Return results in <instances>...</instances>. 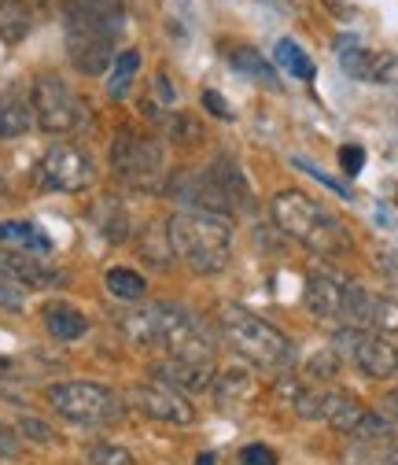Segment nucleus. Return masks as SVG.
I'll list each match as a JSON object with an SVG mask.
<instances>
[{
    "label": "nucleus",
    "instance_id": "nucleus-35",
    "mask_svg": "<svg viewBox=\"0 0 398 465\" xmlns=\"http://www.w3.org/2000/svg\"><path fill=\"white\" fill-rule=\"evenodd\" d=\"M203 107L214 114V119H225V123L233 119V107H229V100H225L221 93H214V89H207V93H203Z\"/></svg>",
    "mask_w": 398,
    "mask_h": 465
},
{
    "label": "nucleus",
    "instance_id": "nucleus-14",
    "mask_svg": "<svg viewBox=\"0 0 398 465\" xmlns=\"http://www.w3.org/2000/svg\"><path fill=\"white\" fill-rule=\"evenodd\" d=\"M133 402L137 411L155 418V421H166V425H192L196 421V406L189 402V395L166 388L159 381H144L133 388Z\"/></svg>",
    "mask_w": 398,
    "mask_h": 465
},
{
    "label": "nucleus",
    "instance_id": "nucleus-23",
    "mask_svg": "<svg viewBox=\"0 0 398 465\" xmlns=\"http://www.w3.org/2000/svg\"><path fill=\"white\" fill-rule=\"evenodd\" d=\"M229 64H233L244 78H255V82L266 85V89H280V78H277L273 64L266 60L258 48H251V45H233V48H229Z\"/></svg>",
    "mask_w": 398,
    "mask_h": 465
},
{
    "label": "nucleus",
    "instance_id": "nucleus-25",
    "mask_svg": "<svg viewBox=\"0 0 398 465\" xmlns=\"http://www.w3.org/2000/svg\"><path fill=\"white\" fill-rule=\"evenodd\" d=\"M137 71H141V52H137V48H126V52H119V55H115V64H111L107 96H111V100H122V96L130 93V85H133Z\"/></svg>",
    "mask_w": 398,
    "mask_h": 465
},
{
    "label": "nucleus",
    "instance_id": "nucleus-5",
    "mask_svg": "<svg viewBox=\"0 0 398 465\" xmlns=\"http://www.w3.org/2000/svg\"><path fill=\"white\" fill-rule=\"evenodd\" d=\"M218 322H221V332H225V340H229L233 351L240 359L255 362L258 370H288L296 362V343L277 325L258 318L255 311L229 303V307H221Z\"/></svg>",
    "mask_w": 398,
    "mask_h": 465
},
{
    "label": "nucleus",
    "instance_id": "nucleus-33",
    "mask_svg": "<svg viewBox=\"0 0 398 465\" xmlns=\"http://www.w3.org/2000/svg\"><path fill=\"white\" fill-rule=\"evenodd\" d=\"M0 307H5V311H23L26 307V292L15 281H8L5 273H0Z\"/></svg>",
    "mask_w": 398,
    "mask_h": 465
},
{
    "label": "nucleus",
    "instance_id": "nucleus-26",
    "mask_svg": "<svg viewBox=\"0 0 398 465\" xmlns=\"http://www.w3.org/2000/svg\"><path fill=\"white\" fill-rule=\"evenodd\" d=\"M107 292L115 296V300L137 303V300H144V292H148V281H144L137 270L115 266V270H107Z\"/></svg>",
    "mask_w": 398,
    "mask_h": 465
},
{
    "label": "nucleus",
    "instance_id": "nucleus-12",
    "mask_svg": "<svg viewBox=\"0 0 398 465\" xmlns=\"http://www.w3.org/2000/svg\"><path fill=\"white\" fill-rule=\"evenodd\" d=\"M339 329H369V332H398V300L394 296H376L369 288L351 281L347 296V314Z\"/></svg>",
    "mask_w": 398,
    "mask_h": 465
},
{
    "label": "nucleus",
    "instance_id": "nucleus-1",
    "mask_svg": "<svg viewBox=\"0 0 398 465\" xmlns=\"http://www.w3.org/2000/svg\"><path fill=\"white\" fill-rule=\"evenodd\" d=\"M67 55L82 74H103L115 64V41L126 30L122 0H67Z\"/></svg>",
    "mask_w": 398,
    "mask_h": 465
},
{
    "label": "nucleus",
    "instance_id": "nucleus-18",
    "mask_svg": "<svg viewBox=\"0 0 398 465\" xmlns=\"http://www.w3.org/2000/svg\"><path fill=\"white\" fill-rule=\"evenodd\" d=\"M0 273L8 281H15L19 288H55V284L67 281L52 262L26 255V252H12V248H0Z\"/></svg>",
    "mask_w": 398,
    "mask_h": 465
},
{
    "label": "nucleus",
    "instance_id": "nucleus-32",
    "mask_svg": "<svg viewBox=\"0 0 398 465\" xmlns=\"http://www.w3.org/2000/svg\"><path fill=\"white\" fill-rule=\"evenodd\" d=\"M339 166H344L347 178H358L362 166H365V148L362 144H344L339 148Z\"/></svg>",
    "mask_w": 398,
    "mask_h": 465
},
{
    "label": "nucleus",
    "instance_id": "nucleus-34",
    "mask_svg": "<svg viewBox=\"0 0 398 465\" xmlns=\"http://www.w3.org/2000/svg\"><path fill=\"white\" fill-rule=\"evenodd\" d=\"M237 465H277V454H273L266 443H251V447L240 450Z\"/></svg>",
    "mask_w": 398,
    "mask_h": 465
},
{
    "label": "nucleus",
    "instance_id": "nucleus-27",
    "mask_svg": "<svg viewBox=\"0 0 398 465\" xmlns=\"http://www.w3.org/2000/svg\"><path fill=\"white\" fill-rule=\"evenodd\" d=\"M96 222H100V229H103V237L107 241H126L130 237V218H126V211L115 203V200H103L100 207H96V214H92Z\"/></svg>",
    "mask_w": 398,
    "mask_h": 465
},
{
    "label": "nucleus",
    "instance_id": "nucleus-6",
    "mask_svg": "<svg viewBox=\"0 0 398 465\" xmlns=\"http://www.w3.org/2000/svg\"><path fill=\"white\" fill-rule=\"evenodd\" d=\"M44 399H48V406L60 418H67L74 425H89V429L119 425L126 418L122 399L111 388L96 384V381H60V384H48Z\"/></svg>",
    "mask_w": 398,
    "mask_h": 465
},
{
    "label": "nucleus",
    "instance_id": "nucleus-37",
    "mask_svg": "<svg viewBox=\"0 0 398 465\" xmlns=\"http://www.w3.org/2000/svg\"><path fill=\"white\" fill-rule=\"evenodd\" d=\"M12 454H19V436L0 421V458H12Z\"/></svg>",
    "mask_w": 398,
    "mask_h": 465
},
{
    "label": "nucleus",
    "instance_id": "nucleus-28",
    "mask_svg": "<svg viewBox=\"0 0 398 465\" xmlns=\"http://www.w3.org/2000/svg\"><path fill=\"white\" fill-rule=\"evenodd\" d=\"M85 458H89L92 465H137V458H133L126 447L111 443V440H100V443H92V447L85 450Z\"/></svg>",
    "mask_w": 398,
    "mask_h": 465
},
{
    "label": "nucleus",
    "instance_id": "nucleus-10",
    "mask_svg": "<svg viewBox=\"0 0 398 465\" xmlns=\"http://www.w3.org/2000/svg\"><path fill=\"white\" fill-rule=\"evenodd\" d=\"M92 182H96V163L78 144H52L34 166V185L44 193H82Z\"/></svg>",
    "mask_w": 398,
    "mask_h": 465
},
{
    "label": "nucleus",
    "instance_id": "nucleus-16",
    "mask_svg": "<svg viewBox=\"0 0 398 465\" xmlns=\"http://www.w3.org/2000/svg\"><path fill=\"white\" fill-rule=\"evenodd\" d=\"M203 178L214 185V193L221 196L225 207H229V214H237V211H255V196H251V185H248V173L237 166V159L218 155V159L203 170Z\"/></svg>",
    "mask_w": 398,
    "mask_h": 465
},
{
    "label": "nucleus",
    "instance_id": "nucleus-8",
    "mask_svg": "<svg viewBox=\"0 0 398 465\" xmlns=\"http://www.w3.org/2000/svg\"><path fill=\"white\" fill-rule=\"evenodd\" d=\"M111 166L115 173L133 185V189H159L162 178H166V159H162V144L155 137H144L137 130H119L115 134V144H111Z\"/></svg>",
    "mask_w": 398,
    "mask_h": 465
},
{
    "label": "nucleus",
    "instance_id": "nucleus-7",
    "mask_svg": "<svg viewBox=\"0 0 398 465\" xmlns=\"http://www.w3.org/2000/svg\"><path fill=\"white\" fill-rule=\"evenodd\" d=\"M288 402L292 411L306 421H321L335 432L351 436L358 429V421L369 414L365 406L351 395V391H339V388H314V384H288Z\"/></svg>",
    "mask_w": 398,
    "mask_h": 465
},
{
    "label": "nucleus",
    "instance_id": "nucleus-20",
    "mask_svg": "<svg viewBox=\"0 0 398 465\" xmlns=\"http://www.w3.org/2000/svg\"><path fill=\"white\" fill-rule=\"evenodd\" d=\"M0 248H12V252H26V255H48L52 252V237L34 225V222H0Z\"/></svg>",
    "mask_w": 398,
    "mask_h": 465
},
{
    "label": "nucleus",
    "instance_id": "nucleus-22",
    "mask_svg": "<svg viewBox=\"0 0 398 465\" xmlns=\"http://www.w3.org/2000/svg\"><path fill=\"white\" fill-rule=\"evenodd\" d=\"M34 126V111L15 89H0V141L23 137Z\"/></svg>",
    "mask_w": 398,
    "mask_h": 465
},
{
    "label": "nucleus",
    "instance_id": "nucleus-29",
    "mask_svg": "<svg viewBox=\"0 0 398 465\" xmlns=\"http://www.w3.org/2000/svg\"><path fill=\"white\" fill-rule=\"evenodd\" d=\"M166 134H170V141H178V144H196V141H203V126L192 119V114H170Z\"/></svg>",
    "mask_w": 398,
    "mask_h": 465
},
{
    "label": "nucleus",
    "instance_id": "nucleus-9",
    "mask_svg": "<svg viewBox=\"0 0 398 465\" xmlns=\"http://www.w3.org/2000/svg\"><path fill=\"white\" fill-rule=\"evenodd\" d=\"M30 111L34 123L44 134H71L85 123V104L60 74H37L30 89Z\"/></svg>",
    "mask_w": 398,
    "mask_h": 465
},
{
    "label": "nucleus",
    "instance_id": "nucleus-13",
    "mask_svg": "<svg viewBox=\"0 0 398 465\" xmlns=\"http://www.w3.org/2000/svg\"><path fill=\"white\" fill-rule=\"evenodd\" d=\"M339 67L344 74L373 85H398V52H369L354 37L339 41Z\"/></svg>",
    "mask_w": 398,
    "mask_h": 465
},
{
    "label": "nucleus",
    "instance_id": "nucleus-17",
    "mask_svg": "<svg viewBox=\"0 0 398 465\" xmlns=\"http://www.w3.org/2000/svg\"><path fill=\"white\" fill-rule=\"evenodd\" d=\"M151 381L166 384V388H174L181 395L189 391H207L214 384V362L207 359H159L151 366Z\"/></svg>",
    "mask_w": 398,
    "mask_h": 465
},
{
    "label": "nucleus",
    "instance_id": "nucleus-21",
    "mask_svg": "<svg viewBox=\"0 0 398 465\" xmlns=\"http://www.w3.org/2000/svg\"><path fill=\"white\" fill-rule=\"evenodd\" d=\"M344 465H398V432L380 440H347Z\"/></svg>",
    "mask_w": 398,
    "mask_h": 465
},
{
    "label": "nucleus",
    "instance_id": "nucleus-19",
    "mask_svg": "<svg viewBox=\"0 0 398 465\" xmlns=\"http://www.w3.org/2000/svg\"><path fill=\"white\" fill-rule=\"evenodd\" d=\"M41 322H44V329L55 336V340H82L85 332H89V318L74 307V303H67V300H48L44 307H41Z\"/></svg>",
    "mask_w": 398,
    "mask_h": 465
},
{
    "label": "nucleus",
    "instance_id": "nucleus-4",
    "mask_svg": "<svg viewBox=\"0 0 398 465\" xmlns=\"http://www.w3.org/2000/svg\"><path fill=\"white\" fill-rule=\"evenodd\" d=\"M269 214L277 222V229L288 241L303 244L306 252L317 255H344L351 252V229L339 222L328 207H321L314 196L299 193V189H284L273 196Z\"/></svg>",
    "mask_w": 398,
    "mask_h": 465
},
{
    "label": "nucleus",
    "instance_id": "nucleus-36",
    "mask_svg": "<svg viewBox=\"0 0 398 465\" xmlns=\"http://www.w3.org/2000/svg\"><path fill=\"white\" fill-rule=\"evenodd\" d=\"M19 429H23V436H34L37 443H52V440H55V432H52L48 425L34 421V418H23V425H19Z\"/></svg>",
    "mask_w": 398,
    "mask_h": 465
},
{
    "label": "nucleus",
    "instance_id": "nucleus-30",
    "mask_svg": "<svg viewBox=\"0 0 398 465\" xmlns=\"http://www.w3.org/2000/svg\"><path fill=\"white\" fill-rule=\"evenodd\" d=\"M376 273L383 277V284L394 292V300H398V252L394 248H376Z\"/></svg>",
    "mask_w": 398,
    "mask_h": 465
},
{
    "label": "nucleus",
    "instance_id": "nucleus-2",
    "mask_svg": "<svg viewBox=\"0 0 398 465\" xmlns=\"http://www.w3.org/2000/svg\"><path fill=\"white\" fill-rule=\"evenodd\" d=\"M122 332L130 336V343L155 347V351L170 359H207L210 362L214 355L203 325L189 311L170 307V303H148V307L122 314Z\"/></svg>",
    "mask_w": 398,
    "mask_h": 465
},
{
    "label": "nucleus",
    "instance_id": "nucleus-15",
    "mask_svg": "<svg viewBox=\"0 0 398 465\" xmlns=\"http://www.w3.org/2000/svg\"><path fill=\"white\" fill-rule=\"evenodd\" d=\"M347 296H351V281L347 277H335V273H310L306 277V307L321 322L344 325Z\"/></svg>",
    "mask_w": 398,
    "mask_h": 465
},
{
    "label": "nucleus",
    "instance_id": "nucleus-31",
    "mask_svg": "<svg viewBox=\"0 0 398 465\" xmlns=\"http://www.w3.org/2000/svg\"><path fill=\"white\" fill-rule=\"evenodd\" d=\"M296 166H299V170H306V173H310V178H314V182H321V185H325V189H332L335 196H344V200H351V189H347L344 182H335V178H332V173H325L321 166H314L310 159H296Z\"/></svg>",
    "mask_w": 398,
    "mask_h": 465
},
{
    "label": "nucleus",
    "instance_id": "nucleus-39",
    "mask_svg": "<svg viewBox=\"0 0 398 465\" xmlns=\"http://www.w3.org/2000/svg\"><path fill=\"white\" fill-rule=\"evenodd\" d=\"M23 0H0V12H8V8H19Z\"/></svg>",
    "mask_w": 398,
    "mask_h": 465
},
{
    "label": "nucleus",
    "instance_id": "nucleus-11",
    "mask_svg": "<svg viewBox=\"0 0 398 465\" xmlns=\"http://www.w3.org/2000/svg\"><path fill=\"white\" fill-rule=\"evenodd\" d=\"M335 359H347L358 373L373 377V381H391L398 377V347L369 329H339L335 340Z\"/></svg>",
    "mask_w": 398,
    "mask_h": 465
},
{
    "label": "nucleus",
    "instance_id": "nucleus-40",
    "mask_svg": "<svg viewBox=\"0 0 398 465\" xmlns=\"http://www.w3.org/2000/svg\"><path fill=\"white\" fill-rule=\"evenodd\" d=\"M199 465H214V454H203V458H199Z\"/></svg>",
    "mask_w": 398,
    "mask_h": 465
},
{
    "label": "nucleus",
    "instance_id": "nucleus-38",
    "mask_svg": "<svg viewBox=\"0 0 398 465\" xmlns=\"http://www.w3.org/2000/svg\"><path fill=\"white\" fill-rule=\"evenodd\" d=\"M380 414H383L391 425H398V388H394V391H387V395L380 399Z\"/></svg>",
    "mask_w": 398,
    "mask_h": 465
},
{
    "label": "nucleus",
    "instance_id": "nucleus-3",
    "mask_svg": "<svg viewBox=\"0 0 398 465\" xmlns=\"http://www.w3.org/2000/svg\"><path fill=\"white\" fill-rule=\"evenodd\" d=\"M166 237L174 255L203 277H214L229 266L233 259V222L225 214H210V211H178L166 222Z\"/></svg>",
    "mask_w": 398,
    "mask_h": 465
},
{
    "label": "nucleus",
    "instance_id": "nucleus-24",
    "mask_svg": "<svg viewBox=\"0 0 398 465\" xmlns=\"http://www.w3.org/2000/svg\"><path fill=\"white\" fill-rule=\"evenodd\" d=\"M273 60H277V67H280L284 74H292V78H299V82H314V74H317L314 60L306 55V48H303L299 41H292V37H280V41H277Z\"/></svg>",
    "mask_w": 398,
    "mask_h": 465
}]
</instances>
